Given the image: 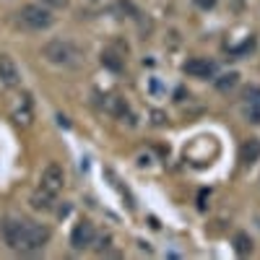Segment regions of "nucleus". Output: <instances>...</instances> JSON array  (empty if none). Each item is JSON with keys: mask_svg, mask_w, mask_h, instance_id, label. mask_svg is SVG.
<instances>
[{"mask_svg": "<svg viewBox=\"0 0 260 260\" xmlns=\"http://www.w3.org/2000/svg\"><path fill=\"white\" fill-rule=\"evenodd\" d=\"M0 229H3L6 245L16 252H39L50 242V229L45 224H37L29 219H13V216H8Z\"/></svg>", "mask_w": 260, "mask_h": 260, "instance_id": "obj_1", "label": "nucleus"}, {"mask_svg": "<svg viewBox=\"0 0 260 260\" xmlns=\"http://www.w3.org/2000/svg\"><path fill=\"white\" fill-rule=\"evenodd\" d=\"M42 57L52 65H73L76 57H78V50L68 39H52L42 47Z\"/></svg>", "mask_w": 260, "mask_h": 260, "instance_id": "obj_2", "label": "nucleus"}, {"mask_svg": "<svg viewBox=\"0 0 260 260\" xmlns=\"http://www.w3.org/2000/svg\"><path fill=\"white\" fill-rule=\"evenodd\" d=\"M18 21H21L26 29H31V31H42V29H50L55 18H52L50 8L37 6V3H29V6H24V8L18 11Z\"/></svg>", "mask_w": 260, "mask_h": 260, "instance_id": "obj_3", "label": "nucleus"}, {"mask_svg": "<svg viewBox=\"0 0 260 260\" xmlns=\"http://www.w3.org/2000/svg\"><path fill=\"white\" fill-rule=\"evenodd\" d=\"M62 182H65V175H62V167L60 164H47V169L42 172V180H39V187L47 190L50 195H57L62 190Z\"/></svg>", "mask_w": 260, "mask_h": 260, "instance_id": "obj_4", "label": "nucleus"}, {"mask_svg": "<svg viewBox=\"0 0 260 260\" xmlns=\"http://www.w3.org/2000/svg\"><path fill=\"white\" fill-rule=\"evenodd\" d=\"M94 237H96L94 224L83 219V221H78V224L73 226V232H71V245H73L76 250H86V247L94 245Z\"/></svg>", "mask_w": 260, "mask_h": 260, "instance_id": "obj_5", "label": "nucleus"}, {"mask_svg": "<svg viewBox=\"0 0 260 260\" xmlns=\"http://www.w3.org/2000/svg\"><path fill=\"white\" fill-rule=\"evenodd\" d=\"M242 107H245V117L260 125V86H247L242 94Z\"/></svg>", "mask_w": 260, "mask_h": 260, "instance_id": "obj_6", "label": "nucleus"}, {"mask_svg": "<svg viewBox=\"0 0 260 260\" xmlns=\"http://www.w3.org/2000/svg\"><path fill=\"white\" fill-rule=\"evenodd\" d=\"M182 71H185V76H190V78H213V73H216V65L211 62V60H206V57H192V60H187L185 65H182Z\"/></svg>", "mask_w": 260, "mask_h": 260, "instance_id": "obj_7", "label": "nucleus"}, {"mask_svg": "<svg viewBox=\"0 0 260 260\" xmlns=\"http://www.w3.org/2000/svg\"><path fill=\"white\" fill-rule=\"evenodd\" d=\"M0 83H3L6 89H16L21 83V73L16 68V62L6 55H0Z\"/></svg>", "mask_w": 260, "mask_h": 260, "instance_id": "obj_8", "label": "nucleus"}, {"mask_svg": "<svg viewBox=\"0 0 260 260\" xmlns=\"http://www.w3.org/2000/svg\"><path fill=\"white\" fill-rule=\"evenodd\" d=\"M240 159H242L245 164H255V161L260 159V141H257V138H250V141L240 148Z\"/></svg>", "mask_w": 260, "mask_h": 260, "instance_id": "obj_9", "label": "nucleus"}, {"mask_svg": "<svg viewBox=\"0 0 260 260\" xmlns=\"http://www.w3.org/2000/svg\"><path fill=\"white\" fill-rule=\"evenodd\" d=\"M29 203H31V208H37V211H50L52 203H55V195H50L47 190H42V187H39V190L31 195V201H29Z\"/></svg>", "mask_w": 260, "mask_h": 260, "instance_id": "obj_10", "label": "nucleus"}, {"mask_svg": "<svg viewBox=\"0 0 260 260\" xmlns=\"http://www.w3.org/2000/svg\"><path fill=\"white\" fill-rule=\"evenodd\" d=\"M107 110H110L115 117H120V120H130V107H127V102L122 99V96H112L110 102H107ZM130 122H133V120H130Z\"/></svg>", "mask_w": 260, "mask_h": 260, "instance_id": "obj_11", "label": "nucleus"}, {"mask_svg": "<svg viewBox=\"0 0 260 260\" xmlns=\"http://www.w3.org/2000/svg\"><path fill=\"white\" fill-rule=\"evenodd\" d=\"M234 250H237V255H247V252H252V240H250V234H245V232L234 234Z\"/></svg>", "mask_w": 260, "mask_h": 260, "instance_id": "obj_12", "label": "nucleus"}, {"mask_svg": "<svg viewBox=\"0 0 260 260\" xmlns=\"http://www.w3.org/2000/svg\"><path fill=\"white\" fill-rule=\"evenodd\" d=\"M102 65H107V68L115 71V73L122 71V60H120V55L112 52V50H104V52H102Z\"/></svg>", "mask_w": 260, "mask_h": 260, "instance_id": "obj_13", "label": "nucleus"}, {"mask_svg": "<svg viewBox=\"0 0 260 260\" xmlns=\"http://www.w3.org/2000/svg\"><path fill=\"white\" fill-rule=\"evenodd\" d=\"M237 81H240V76H237V73H224V76L216 78V89H219V91H232L234 86H237Z\"/></svg>", "mask_w": 260, "mask_h": 260, "instance_id": "obj_14", "label": "nucleus"}, {"mask_svg": "<svg viewBox=\"0 0 260 260\" xmlns=\"http://www.w3.org/2000/svg\"><path fill=\"white\" fill-rule=\"evenodd\" d=\"M195 6L203 8V11H208V8H213V6H216V0H195Z\"/></svg>", "mask_w": 260, "mask_h": 260, "instance_id": "obj_15", "label": "nucleus"}, {"mask_svg": "<svg viewBox=\"0 0 260 260\" xmlns=\"http://www.w3.org/2000/svg\"><path fill=\"white\" fill-rule=\"evenodd\" d=\"M47 3H52V6H65V0H47Z\"/></svg>", "mask_w": 260, "mask_h": 260, "instance_id": "obj_16", "label": "nucleus"}]
</instances>
